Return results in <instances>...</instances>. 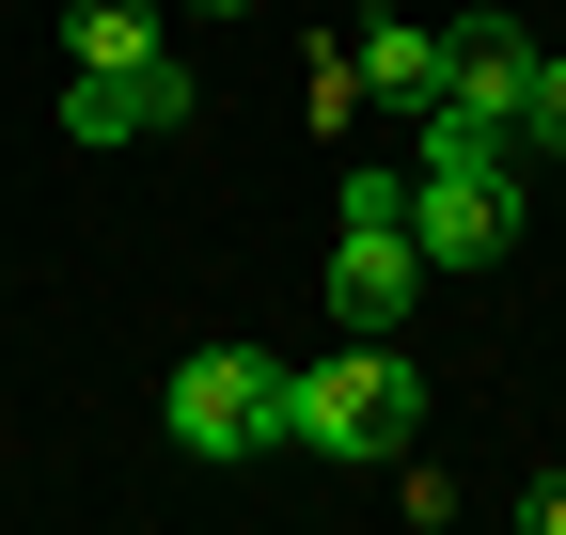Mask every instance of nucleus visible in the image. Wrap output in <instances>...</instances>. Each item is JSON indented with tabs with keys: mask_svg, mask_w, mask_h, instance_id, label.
<instances>
[{
	"mask_svg": "<svg viewBox=\"0 0 566 535\" xmlns=\"http://www.w3.org/2000/svg\"><path fill=\"white\" fill-rule=\"evenodd\" d=\"M346 48H363V95L378 111H441V32H424V17H363Z\"/></svg>",
	"mask_w": 566,
	"mask_h": 535,
	"instance_id": "nucleus-6",
	"label": "nucleus"
},
{
	"mask_svg": "<svg viewBox=\"0 0 566 535\" xmlns=\"http://www.w3.org/2000/svg\"><path fill=\"white\" fill-rule=\"evenodd\" d=\"M205 95H189V63H80V80H63V143H174Z\"/></svg>",
	"mask_w": 566,
	"mask_h": 535,
	"instance_id": "nucleus-4",
	"label": "nucleus"
},
{
	"mask_svg": "<svg viewBox=\"0 0 566 535\" xmlns=\"http://www.w3.org/2000/svg\"><path fill=\"white\" fill-rule=\"evenodd\" d=\"M535 221V158H488V174H409V237L424 268H504Z\"/></svg>",
	"mask_w": 566,
	"mask_h": 535,
	"instance_id": "nucleus-3",
	"label": "nucleus"
},
{
	"mask_svg": "<svg viewBox=\"0 0 566 535\" xmlns=\"http://www.w3.org/2000/svg\"><path fill=\"white\" fill-rule=\"evenodd\" d=\"M409 426H424V363L394 347V331H346L331 363L283 378V441H300V457H363V473H394Z\"/></svg>",
	"mask_w": 566,
	"mask_h": 535,
	"instance_id": "nucleus-1",
	"label": "nucleus"
},
{
	"mask_svg": "<svg viewBox=\"0 0 566 535\" xmlns=\"http://www.w3.org/2000/svg\"><path fill=\"white\" fill-rule=\"evenodd\" d=\"M331 221H346V237H394V221H409V174H378V158H363V174H346V206H331Z\"/></svg>",
	"mask_w": 566,
	"mask_h": 535,
	"instance_id": "nucleus-8",
	"label": "nucleus"
},
{
	"mask_svg": "<svg viewBox=\"0 0 566 535\" xmlns=\"http://www.w3.org/2000/svg\"><path fill=\"white\" fill-rule=\"evenodd\" d=\"M520 158H566V63H535V80H520Z\"/></svg>",
	"mask_w": 566,
	"mask_h": 535,
	"instance_id": "nucleus-9",
	"label": "nucleus"
},
{
	"mask_svg": "<svg viewBox=\"0 0 566 535\" xmlns=\"http://www.w3.org/2000/svg\"><path fill=\"white\" fill-rule=\"evenodd\" d=\"M189 17H237V0H189Z\"/></svg>",
	"mask_w": 566,
	"mask_h": 535,
	"instance_id": "nucleus-11",
	"label": "nucleus"
},
{
	"mask_svg": "<svg viewBox=\"0 0 566 535\" xmlns=\"http://www.w3.org/2000/svg\"><path fill=\"white\" fill-rule=\"evenodd\" d=\"M520 535H566V473H535V489H520Z\"/></svg>",
	"mask_w": 566,
	"mask_h": 535,
	"instance_id": "nucleus-10",
	"label": "nucleus"
},
{
	"mask_svg": "<svg viewBox=\"0 0 566 535\" xmlns=\"http://www.w3.org/2000/svg\"><path fill=\"white\" fill-rule=\"evenodd\" d=\"M283 378L300 363H268V347H189L158 378V441L174 457H283Z\"/></svg>",
	"mask_w": 566,
	"mask_h": 535,
	"instance_id": "nucleus-2",
	"label": "nucleus"
},
{
	"mask_svg": "<svg viewBox=\"0 0 566 535\" xmlns=\"http://www.w3.org/2000/svg\"><path fill=\"white\" fill-rule=\"evenodd\" d=\"M63 63H111V80H126V63H174V48H158L142 0H80V17H63Z\"/></svg>",
	"mask_w": 566,
	"mask_h": 535,
	"instance_id": "nucleus-7",
	"label": "nucleus"
},
{
	"mask_svg": "<svg viewBox=\"0 0 566 535\" xmlns=\"http://www.w3.org/2000/svg\"><path fill=\"white\" fill-rule=\"evenodd\" d=\"M409 284H424V237H346L331 252V331H409Z\"/></svg>",
	"mask_w": 566,
	"mask_h": 535,
	"instance_id": "nucleus-5",
	"label": "nucleus"
}]
</instances>
